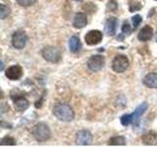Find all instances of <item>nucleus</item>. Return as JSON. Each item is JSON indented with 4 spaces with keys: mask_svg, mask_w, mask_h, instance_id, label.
<instances>
[{
    "mask_svg": "<svg viewBox=\"0 0 157 147\" xmlns=\"http://www.w3.org/2000/svg\"><path fill=\"white\" fill-rule=\"evenodd\" d=\"M132 32V28L130 26L129 22H124L122 26V32L123 33H130Z\"/></svg>",
    "mask_w": 157,
    "mask_h": 147,
    "instance_id": "a878e982",
    "label": "nucleus"
},
{
    "mask_svg": "<svg viewBox=\"0 0 157 147\" xmlns=\"http://www.w3.org/2000/svg\"><path fill=\"white\" fill-rule=\"evenodd\" d=\"M6 126H8V129H12V126L11 125H9V124H6ZM1 126L2 127H4L5 126V122H1Z\"/></svg>",
    "mask_w": 157,
    "mask_h": 147,
    "instance_id": "bb28decb",
    "label": "nucleus"
},
{
    "mask_svg": "<svg viewBox=\"0 0 157 147\" xmlns=\"http://www.w3.org/2000/svg\"><path fill=\"white\" fill-rule=\"evenodd\" d=\"M147 108H148V104L146 102L142 103V104L136 107V109L134 111V113H132V125H134L135 126H137L140 125V118L146 112Z\"/></svg>",
    "mask_w": 157,
    "mask_h": 147,
    "instance_id": "1a4fd4ad",
    "label": "nucleus"
},
{
    "mask_svg": "<svg viewBox=\"0 0 157 147\" xmlns=\"http://www.w3.org/2000/svg\"><path fill=\"white\" fill-rule=\"evenodd\" d=\"M142 7V5L137 2V1H131L129 4V9H130V12H136V11H139L140 10Z\"/></svg>",
    "mask_w": 157,
    "mask_h": 147,
    "instance_id": "4be33fe9",
    "label": "nucleus"
},
{
    "mask_svg": "<svg viewBox=\"0 0 157 147\" xmlns=\"http://www.w3.org/2000/svg\"><path fill=\"white\" fill-rule=\"evenodd\" d=\"M41 55L46 61L50 63H58L61 60V52L53 46H46L41 50Z\"/></svg>",
    "mask_w": 157,
    "mask_h": 147,
    "instance_id": "7ed1b4c3",
    "label": "nucleus"
},
{
    "mask_svg": "<svg viewBox=\"0 0 157 147\" xmlns=\"http://www.w3.org/2000/svg\"><path fill=\"white\" fill-rule=\"evenodd\" d=\"M117 26H118V20L115 17H110L107 20L104 26V32L107 36H113L116 33L117 31Z\"/></svg>",
    "mask_w": 157,
    "mask_h": 147,
    "instance_id": "9b49d317",
    "label": "nucleus"
},
{
    "mask_svg": "<svg viewBox=\"0 0 157 147\" xmlns=\"http://www.w3.org/2000/svg\"><path fill=\"white\" fill-rule=\"evenodd\" d=\"M102 38H103V33L100 31L93 29V31H90L86 34L85 41L87 45H96V44L100 43Z\"/></svg>",
    "mask_w": 157,
    "mask_h": 147,
    "instance_id": "0eeeda50",
    "label": "nucleus"
},
{
    "mask_svg": "<svg viewBox=\"0 0 157 147\" xmlns=\"http://www.w3.org/2000/svg\"><path fill=\"white\" fill-rule=\"evenodd\" d=\"M69 48H70V51L73 53H77L81 50L82 48V43L78 36H73L70 40H69Z\"/></svg>",
    "mask_w": 157,
    "mask_h": 147,
    "instance_id": "f3484780",
    "label": "nucleus"
},
{
    "mask_svg": "<svg viewBox=\"0 0 157 147\" xmlns=\"http://www.w3.org/2000/svg\"><path fill=\"white\" fill-rule=\"evenodd\" d=\"M108 144L109 145H126V138L124 136H113L108 140Z\"/></svg>",
    "mask_w": 157,
    "mask_h": 147,
    "instance_id": "a211bd4d",
    "label": "nucleus"
},
{
    "mask_svg": "<svg viewBox=\"0 0 157 147\" xmlns=\"http://www.w3.org/2000/svg\"><path fill=\"white\" fill-rule=\"evenodd\" d=\"M129 59L125 55H117L112 62V70L115 73H124L129 67Z\"/></svg>",
    "mask_w": 157,
    "mask_h": 147,
    "instance_id": "20e7f679",
    "label": "nucleus"
},
{
    "mask_svg": "<svg viewBox=\"0 0 157 147\" xmlns=\"http://www.w3.org/2000/svg\"><path fill=\"white\" fill-rule=\"evenodd\" d=\"M32 135L37 142H45L51 137V130L45 123H38L33 127Z\"/></svg>",
    "mask_w": 157,
    "mask_h": 147,
    "instance_id": "f03ea898",
    "label": "nucleus"
},
{
    "mask_svg": "<svg viewBox=\"0 0 157 147\" xmlns=\"http://www.w3.org/2000/svg\"><path fill=\"white\" fill-rule=\"evenodd\" d=\"M132 26H134V29H136L140 26V24L142 22V17L140 15H135V16L132 18Z\"/></svg>",
    "mask_w": 157,
    "mask_h": 147,
    "instance_id": "393cba45",
    "label": "nucleus"
},
{
    "mask_svg": "<svg viewBox=\"0 0 157 147\" xmlns=\"http://www.w3.org/2000/svg\"><path fill=\"white\" fill-rule=\"evenodd\" d=\"M5 76L11 81L20 80L23 76V68L20 65H14L9 67L5 72Z\"/></svg>",
    "mask_w": 157,
    "mask_h": 147,
    "instance_id": "9d476101",
    "label": "nucleus"
},
{
    "mask_svg": "<svg viewBox=\"0 0 157 147\" xmlns=\"http://www.w3.org/2000/svg\"><path fill=\"white\" fill-rule=\"evenodd\" d=\"M12 99H13V102H14L15 108H16L19 112L26 111L29 108V100L24 96H16V98L12 97Z\"/></svg>",
    "mask_w": 157,
    "mask_h": 147,
    "instance_id": "f8f14e48",
    "label": "nucleus"
},
{
    "mask_svg": "<svg viewBox=\"0 0 157 147\" xmlns=\"http://www.w3.org/2000/svg\"><path fill=\"white\" fill-rule=\"evenodd\" d=\"M87 24V17L85 13H77L74 17L73 27L76 28H82Z\"/></svg>",
    "mask_w": 157,
    "mask_h": 147,
    "instance_id": "ddd939ff",
    "label": "nucleus"
},
{
    "mask_svg": "<svg viewBox=\"0 0 157 147\" xmlns=\"http://www.w3.org/2000/svg\"><path fill=\"white\" fill-rule=\"evenodd\" d=\"M144 85L149 88H157V74L149 73L144 78Z\"/></svg>",
    "mask_w": 157,
    "mask_h": 147,
    "instance_id": "dca6fc26",
    "label": "nucleus"
},
{
    "mask_svg": "<svg viewBox=\"0 0 157 147\" xmlns=\"http://www.w3.org/2000/svg\"><path fill=\"white\" fill-rule=\"evenodd\" d=\"M152 36H153V28L150 26H145L140 31L137 38H139L140 41L145 42V41H148L149 39H151Z\"/></svg>",
    "mask_w": 157,
    "mask_h": 147,
    "instance_id": "4468645a",
    "label": "nucleus"
},
{
    "mask_svg": "<svg viewBox=\"0 0 157 147\" xmlns=\"http://www.w3.org/2000/svg\"><path fill=\"white\" fill-rule=\"evenodd\" d=\"M76 1H82V0H76Z\"/></svg>",
    "mask_w": 157,
    "mask_h": 147,
    "instance_id": "c85d7f7f",
    "label": "nucleus"
},
{
    "mask_svg": "<svg viewBox=\"0 0 157 147\" xmlns=\"http://www.w3.org/2000/svg\"><path fill=\"white\" fill-rule=\"evenodd\" d=\"M117 9H118V4L116 2V0H110V1L107 3V6H106L107 12H114Z\"/></svg>",
    "mask_w": 157,
    "mask_h": 147,
    "instance_id": "5701e85b",
    "label": "nucleus"
},
{
    "mask_svg": "<svg viewBox=\"0 0 157 147\" xmlns=\"http://www.w3.org/2000/svg\"><path fill=\"white\" fill-rule=\"evenodd\" d=\"M36 2V0H17V3L22 7H29Z\"/></svg>",
    "mask_w": 157,
    "mask_h": 147,
    "instance_id": "b1692460",
    "label": "nucleus"
},
{
    "mask_svg": "<svg viewBox=\"0 0 157 147\" xmlns=\"http://www.w3.org/2000/svg\"><path fill=\"white\" fill-rule=\"evenodd\" d=\"M132 123V114H125L121 117V124L124 126H130Z\"/></svg>",
    "mask_w": 157,
    "mask_h": 147,
    "instance_id": "6ab92c4d",
    "label": "nucleus"
},
{
    "mask_svg": "<svg viewBox=\"0 0 157 147\" xmlns=\"http://www.w3.org/2000/svg\"><path fill=\"white\" fill-rule=\"evenodd\" d=\"M105 59L101 55H93L87 61V68L91 72H99L101 69L104 67Z\"/></svg>",
    "mask_w": 157,
    "mask_h": 147,
    "instance_id": "423d86ee",
    "label": "nucleus"
},
{
    "mask_svg": "<svg viewBox=\"0 0 157 147\" xmlns=\"http://www.w3.org/2000/svg\"><path fill=\"white\" fill-rule=\"evenodd\" d=\"M141 140L144 145H157V132L148 131L141 136Z\"/></svg>",
    "mask_w": 157,
    "mask_h": 147,
    "instance_id": "2eb2a0df",
    "label": "nucleus"
},
{
    "mask_svg": "<svg viewBox=\"0 0 157 147\" xmlns=\"http://www.w3.org/2000/svg\"><path fill=\"white\" fill-rule=\"evenodd\" d=\"M28 42V36L24 31L15 32L12 36V45L16 49H23Z\"/></svg>",
    "mask_w": 157,
    "mask_h": 147,
    "instance_id": "39448f33",
    "label": "nucleus"
},
{
    "mask_svg": "<svg viewBox=\"0 0 157 147\" xmlns=\"http://www.w3.org/2000/svg\"><path fill=\"white\" fill-rule=\"evenodd\" d=\"M53 115L58 120L62 122L69 123L72 122L75 118V112L72 109V107L65 103H58L53 107Z\"/></svg>",
    "mask_w": 157,
    "mask_h": 147,
    "instance_id": "f257e3e1",
    "label": "nucleus"
},
{
    "mask_svg": "<svg viewBox=\"0 0 157 147\" xmlns=\"http://www.w3.org/2000/svg\"><path fill=\"white\" fill-rule=\"evenodd\" d=\"M1 145H16V140H15L12 136H5L4 138L0 141Z\"/></svg>",
    "mask_w": 157,
    "mask_h": 147,
    "instance_id": "412c9836",
    "label": "nucleus"
},
{
    "mask_svg": "<svg viewBox=\"0 0 157 147\" xmlns=\"http://www.w3.org/2000/svg\"><path fill=\"white\" fill-rule=\"evenodd\" d=\"M92 134L88 130H82L77 134L76 136V143L78 145H90L92 142Z\"/></svg>",
    "mask_w": 157,
    "mask_h": 147,
    "instance_id": "6e6552de",
    "label": "nucleus"
},
{
    "mask_svg": "<svg viewBox=\"0 0 157 147\" xmlns=\"http://www.w3.org/2000/svg\"><path fill=\"white\" fill-rule=\"evenodd\" d=\"M155 41L157 42V32L155 33Z\"/></svg>",
    "mask_w": 157,
    "mask_h": 147,
    "instance_id": "cd10ccee",
    "label": "nucleus"
},
{
    "mask_svg": "<svg viewBox=\"0 0 157 147\" xmlns=\"http://www.w3.org/2000/svg\"><path fill=\"white\" fill-rule=\"evenodd\" d=\"M9 14H10V9L6 5L1 4V6H0V18H1V20L6 19L9 16Z\"/></svg>",
    "mask_w": 157,
    "mask_h": 147,
    "instance_id": "aec40b11",
    "label": "nucleus"
}]
</instances>
